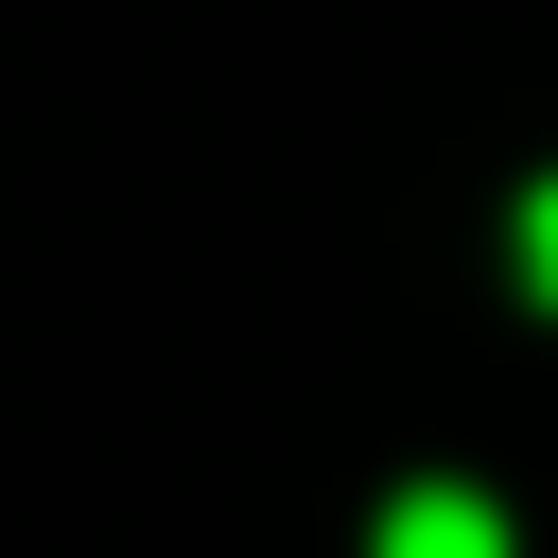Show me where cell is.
Wrapping results in <instances>:
<instances>
[{"label":"cell","instance_id":"6da1fadb","mask_svg":"<svg viewBox=\"0 0 558 558\" xmlns=\"http://www.w3.org/2000/svg\"><path fill=\"white\" fill-rule=\"evenodd\" d=\"M366 558H506V506L488 488H453V471H418L401 506H384V541Z\"/></svg>","mask_w":558,"mask_h":558},{"label":"cell","instance_id":"7a4b0ae2","mask_svg":"<svg viewBox=\"0 0 558 558\" xmlns=\"http://www.w3.org/2000/svg\"><path fill=\"white\" fill-rule=\"evenodd\" d=\"M506 262H523V296H541V314H558V174H541V192H523V209H506Z\"/></svg>","mask_w":558,"mask_h":558}]
</instances>
